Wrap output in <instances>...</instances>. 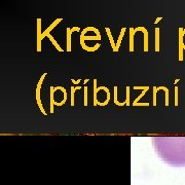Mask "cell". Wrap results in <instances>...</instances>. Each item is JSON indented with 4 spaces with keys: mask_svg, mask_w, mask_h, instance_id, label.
I'll use <instances>...</instances> for the list:
<instances>
[{
    "mask_svg": "<svg viewBox=\"0 0 185 185\" xmlns=\"http://www.w3.org/2000/svg\"><path fill=\"white\" fill-rule=\"evenodd\" d=\"M72 82H73V84H79V82H80V79H77V80H74V79H72Z\"/></svg>",
    "mask_w": 185,
    "mask_h": 185,
    "instance_id": "25",
    "label": "cell"
},
{
    "mask_svg": "<svg viewBox=\"0 0 185 185\" xmlns=\"http://www.w3.org/2000/svg\"><path fill=\"white\" fill-rule=\"evenodd\" d=\"M85 33H87V30L85 29H83L82 30V33H81L80 35V44L81 46H82V48L84 50H87V52H95V50H99V47H100V44H96V45L94 46V47H89V46L85 45V40H101L100 38H99L97 35H95V36H85Z\"/></svg>",
    "mask_w": 185,
    "mask_h": 185,
    "instance_id": "1",
    "label": "cell"
},
{
    "mask_svg": "<svg viewBox=\"0 0 185 185\" xmlns=\"http://www.w3.org/2000/svg\"><path fill=\"white\" fill-rule=\"evenodd\" d=\"M60 22H62V19H57V20L54 21V23H52V25H50V27H48V28H47V29H46V30H45V31H44V32H43V33H42L41 39H43L44 37H45V36H46V35H47V34H50V31H52V29H54V27L57 26V25H58V24H59V23H60Z\"/></svg>",
    "mask_w": 185,
    "mask_h": 185,
    "instance_id": "5",
    "label": "cell"
},
{
    "mask_svg": "<svg viewBox=\"0 0 185 185\" xmlns=\"http://www.w3.org/2000/svg\"><path fill=\"white\" fill-rule=\"evenodd\" d=\"M133 89H143V91H144V89H149V87H137V85H136V87H134Z\"/></svg>",
    "mask_w": 185,
    "mask_h": 185,
    "instance_id": "23",
    "label": "cell"
},
{
    "mask_svg": "<svg viewBox=\"0 0 185 185\" xmlns=\"http://www.w3.org/2000/svg\"><path fill=\"white\" fill-rule=\"evenodd\" d=\"M117 87H114V104L117 105V106H124V105H126V102H118L117 100Z\"/></svg>",
    "mask_w": 185,
    "mask_h": 185,
    "instance_id": "13",
    "label": "cell"
},
{
    "mask_svg": "<svg viewBox=\"0 0 185 185\" xmlns=\"http://www.w3.org/2000/svg\"><path fill=\"white\" fill-rule=\"evenodd\" d=\"M87 93H89V89L87 87H84V106H87Z\"/></svg>",
    "mask_w": 185,
    "mask_h": 185,
    "instance_id": "22",
    "label": "cell"
},
{
    "mask_svg": "<svg viewBox=\"0 0 185 185\" xmlns=\"http://www.w3.org/2000/svg\"><path fill=\"white\" fill-rule=\"evenodd\" d=\"M87 82H89V79H85V80H84V84H85V83H87Z\"/></svg>",
    "mask_w": 185,
    "mask_h": 185,
    "instance_id": "28",
    "label": "cell"
},
{
    "mask_svg": "<svg viewBox=\"0 0 185 185\" xmlns=\"http://www.w3.org/2000/svg\"><path fill=\"white\" fill-rule=\"evenodd\" d=\"M126 28H122L121 31H120V34L119 36H118V39H117V42H116V48H115V52H118V50H119V46H120V43H121V40H122V37H124V33H126Z\"/></svg>",
    "mask_w": 185,
    "mask_h": 185,
    "instance_id": "10",
    "label": "cell"
},
{
    "mask_svg": "<svg viewBox=\"0 0 185 185\" xmlns=\"http://www.w3.org/2000/svg\"><path fill=\"white\" fill-rule=\"evenodd\" d=\"M157 89H163V91H165V106H168L169 105V89H167L165 87H157Z\"/></svg>",
    "mask_w": 185,
    "mask_h": 185,
    "instance_id": "17",
    "label": "cell"
},
{
    "mask_svg": "<svg viewBox=\"0 0 185 185\" xmlns=\"http://www.w3.org/2000/svg\"><path fill=\"white\" fill-rule=\"evenodd\" d=\"M46 75H47V73H43L42 74L41 78L39 79V81H38V83H37V87H36V102H37V105H38V107H39V109L41 110V113L43 114V115H46V112L45 110H44L43 106H42V103H41V99H40V89H41V84L42 82H43V79L46 77Z\"/></svg>",
    "mask_w": 185,
    "mask_h": 185,
    "instance_id": "2",
    "label": "cell"
},
{
    "mask_svg": "<svg viewBox=\"0 0 185 185\" xmlns=\"http://www.w3.org/2000/svg\"><path fill=\"white\" fill-rule=\"evenodd\" d=\"M126 101H124V102H126V106H130V105H131V103H130V89H131V87H126Z\"/></svg>",
    "mask_w": 185,
    "mask_h": 185,
    "instance_id": "18",
    "label": "cell"
},
{
    "mask_svg": "<svg viewBox=\"0 0 185 185\" xmlns=\"http://www.w3.org/2000/svg\"><path fill=\"white\" fill-rule=\"evenodd\" d=\"M157 87H153V106H156V93H157Z\"/></svg>",
    "mask_w": 185,
    "mask_h": 185,
    "instance_id": "21",
    "label": "cell"
},
{
    "mask_svg": "<svg viewBox=\"0 0 185 185\" xmlns=\"http://www.w3.org/2000/svg\"><path fill=\"white\" fill-rule=\"evenodd\" d=\"M50 113H54V105L56 104L54 102V91H57L56 87H50Z\"/></svg>",
    "mask_w": 185,
    "mask_h": 185,
    "instance_id": "6",
    "label": "cell"
},
{
    "mask_svg": "<svg viewBox=\"0 0 185 185\" xmlns=\"http://www.w3.org/2000/svg\"><path fill=\"white\" fill-rule=\"evenodd\" d=\"M159 21H161V17H157L156 20H155V23H154V24H157V23H158Z\"/></svg>",
    "mask_w": 185,
    "mask_h": 185,
    "instance_id": "27",
    "label": "cell"
},
{
    "mask_svg": "<svg viewBox=\"0 0 185 185\" xmlns=\"http://www.w3.org/2000/svg\"><path fill=\"white\" fill-rule=\"evenodd\" d=\"M177 95H178V89H177L176 87V98H175V105L177 106V104H178V98H177Z\"/></svg>",
    "mask_w": 185,
    "mask_h": 185,
    "instance_id": "24",
    "label": "cell"
},
{
    "mask_svg": "<svg viewBox=\"0 0 185 185\" xmlns=\"http://www.w3.org/2000/svg\"><path fill=\"white\" fill-rule=\"evenodd\" d=\"M81 87H79V85H77V87H71V106L73 107L74 106V93H75V91H77V89H80Z\"/></svg>",
    "mask_w": 185,
    "mask_h": 185,
    "instance_id": "15",
    "label": "cell"
},
{
    "mask_svg": "<svg viewBox=\"0 0 185 185\" xmlns=\"http://www.w3.org/2000/svg\"><path fill=\"white\" fill-rule=\"evenodd\" d=\"M105 31H106L107 36H108L109 40H110V44H111V46H112V50H113V52H115L116 44H115V42H114V39H113V37H112V34H111V32H110V29L106 28V29H105Z\"/></svg>",
    "mask_w": 185,
    "mask_h": 185,
    "instance_id": "9",
    "label": "cell"
},
{
    "mask_svg": "<svg viewBox=\"0 0 185 185\" xmlns=\"http://www.w3.org/2000/svg\"><path fill=\"white\" fill-rule=\"evenodd\" d=\"M155 50H159V28L155 29Z\"/></svg>",
    "mask_w": 185,
    "mask_h": 185,
    "instance_id": "12",
    "label": "cell"
},
{
    "mask_svg": "<svg viewBox=\"0 0 185 185\" xmlns=\"http://www.w3.org/2000/svg\"><path fill=\"white\" fill-rule=\"evenodd\" d=\"M135 29H130V52H134V35H135Z\"/></svg>",
    "mask_w": 185,
    "mask_h": 185,
    "instance_id": "7",
    "label": "cell"
},
{
    "mask_svg": "<svg viewBox=\"0 0 185 185\" xmlns=\"http://www.w3.org/2000/svg\"><path fill=\"white\" fill-rule=\"evenodd\" d=\"M71 34L72 30L70 28L67 29V52H71Z\"/></svg>",
    "mask_w": 185,
    "mask_h": 185,
    "instance_id": "11",
    "label": "cell"
},
{
    "mask_svg": "<svg viewBox=\"0 0 185 185\" xmlns=\"http://www.w3.org/2000/svg\"><path fill=\"white\" fill-rule=\"evenodd\" d=\"M46 36H47L48 38H50V41H52V43L54 44V47L57 48V50H59V52H63V50H62V48L60 47V45H59V44H58V42L56 41V39H54V38L52 36V35H50V34H47V35H46Z\"/></svg>",
    "mask_w": 185,
    "mask_h": 185,
    "instance_id": "14",
    "label": "cell"
},
{
    "mask_svg": "<svg viewBox=\"0 0 185 185\" xmlns=\"http://www.w3.org/2000/svg\"><path fill=\"white\" fill-rule=\"evenodd\" d=\"M41 19L37 20V52H41Z\"/></svg>",
    "mask_w": 185,
    "mask_h": 185,
    "instance_id": "3",
    "label": "cell"
},
{
    "mask_svg": "<svg viewBox=\"0 0 185 185\" xmlns=\"http://www.w3.org/2000/svg\"><path fill=\"white\" fill-rule=\"evenodd\" d=\"M148 89H144V91H142V93H141V95H140V96H138L137 98H136L135 100H134L133 104H132V105H133V106H136V105L138 104V102H139V101H140V99H141V98H143V96H144V95L146 94V93H147V91H148Z\"/></svg>",
    "mask_w": 185,
    "mask_h": 185,
    "instance_id": "16",
    "label": "cell"
},
{
    "mask_svg": "<svg viewBox=\"0 0 185 185\" xmlns=\"http://www.w3.org/2000/svg\"><path fill=\"white\" fill-rule=\"evenodd\" d=\"M84 29H85V30H87V31H89V30L94 31V32L96 33V35H97V36H98L99 38H100V39H101V34H100V31H99V30H98V29H97V28H95V27H87V28H84Z\"/></svg>",
    "mask_w": 185,
    "mask_h": 185,
    "instance_id": "19",
    "label": "cell"
},
{
    "mask_svg": "<svg viewBox=\"0 0 185 185\" xmlns=\"http://www.w3.org/2000/svg\"><path fill=\"white\" fill-rule=\"evenodd\" d=\"M136 32L138 31H142L144 33V52H148V31L144 27H138L135 28Z\"/></svg>",
    "mask_w": 185,
    "mask_h": 185,
    "instance_id": "4",
    "label": "cell"
},
{
    "mask_svg": "<svg viewBox=\"0 0 185 185\" xmlns=\"http://www.w3.org/2000/svg\"><path fill=\"white\" fill-rule=\"evenodd\" d=\"M98 91H99V89H98V85H97V79H94V101H93V105H94V106H97L99 103L98 99H97Z\"/></svg>",
    "mask_w": 185,
    "mask_h": 185,
    "instance_id": "8",
    "label": "cell"
},
{
    "mask_svg": "<svg viewBox=\"0 0 185 185\" xmlns=\"http://www.w3.org/2000/svg\"><path fill=\"white\" fill-rule=\"evenodd\" d=\"M180 57H179V60H182V46H183V42H182V32L181 31H183L182 29H180Z\"/></svg>",
    "mask_w": 185,
    "mask_h": 185,
    "instance_id": "20",
    "label": "cell"
},
{
    "mask_svg": "<svg viewBox=\"0 0 185 185\" xmlns=\"http://www.w3.org/2000/svg\"><path fill=\"white\" fill-rule=\"evenodd\" d=\"M71 30H72V32H74V31H80V28H79V27H73Z\"/></svg>",
    "mask_w": 185,
    "mask_h": 185,
    "instance_id": "26",
    "label": "cell"
}]
</instances>
